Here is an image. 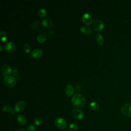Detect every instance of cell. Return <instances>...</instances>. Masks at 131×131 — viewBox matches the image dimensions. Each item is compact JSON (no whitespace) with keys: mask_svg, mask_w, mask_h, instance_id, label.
Masks as SVG:
<instances>
[{"mask_svg":"<svg viewBox=\"0 0 131 131\" xmlns=\"http://www.w3.org/2000/svg\"><path fill=\"white\" fill-rule=\"evenodd\" d=\"M12 72L13 73V74L15 75V76H16L18 75V71L17 70V68H15V67H14L13 68V70H12Z\"/></svg>","mask_w":131,"mask_h":131,"instance_id":"27","label":"cell"},{"mask_svg":"<svg viewBox=\"0 0 131 131\" xmlns=\"http://www.w3.org/2000/svg\"><path fill=\"white\" fill-rule=\"evenodd\" d=\"M80 30L82 33H83L86 34H90L92 31L90 27H88V26L81 27L80 28Z\"/></svg>","mask_w":131,"mask_h":131,"instance_id":"15","label":"cell"},{"mask_svg":"<svg viewBox=\"0 0 131 131\" xmlns=\"http://www.w3.org/2000/svg\"><path fill=\"white\" fill-rule=\"evenodd\" d=\"M39 26V22L37 20H35L32 22V24H31V28L33 29H35V28H37Z\"/></svg>","mask_w":131,"mask_h":131,"instance_id":"25","label":"cell"},{"mask_svg":"<svg viewBox=\"0 0 131 131\" xmlns=\"http://www.w3.org/2000/svg\"><path fill=\"white\" fill-rule=\"evenodd\" d=\"M69 128L73 131H77L78 130V125L74 123H71L69 125Z\"/></svg>","mask_w":131,"mask_h":131,"instance_id":"23","label":"cell"},{"mask_svg":"<svg viewBox=\"0 0 131 131\" xmlns=\"http://www.w3.org/2000/svg\"><path fill=\"white\" fill-rule=\"evenodd\" d=\"M82 21L87 25H90L92 23V18L89 13H84L82 16Z\"/></svg>","mask_w":131,"mask_h":131,"instance_id":"9","label":"cell"},{"mask_svg":"<svg viewBox=\"0 0 131 131\" xmlns=\"http://www.w3.org/2000/svg\"><path fill=\"white\" fill-rule=\"evenodd\" d=\"M46 40V37L45 35H44L43 34H40L37 37V41L38 42H39L40 43H44Z\"/></svg>","mask_w":131,"mask_h":131,"instance_id":"18","label":"cell"},{"mask_svg":"<svg viewBox=\"0 0 131 131\" xmlns=\"http://www.w3.org/2000/svg\"><path fill=\"white\" fill-rule=\"evenodd\" d=\"M16 119H17L19 123L22 125H25L27 123L26 118L23 115L18 114L16 116Z\"/></svg>","mask_w":131,"mask_h":131,"instance_id":"14","label":"cell"},{"mask_svg":"<svg viewBox=\"0 0 131 131\" xmlns=\"http://www.w3.org/2000/svg\"><path fill=\"white\" fill-rule=\"evenodd\" d=\"M121 111L124 116L127 117H131V103H126L121 107Z\"/></svg>","mask_w":131,"mask_h":131,"instance_id":"3","label":"cell"},{"mask_svg":"<svg viewBox=\"0 0 131 131\" xmlns=\"http://www.w3.org/2000/svg\"><path fill=\"white\" fill-rule=\"evenodd\" d=\"M25 107V103L24 101H20L16 103L14 110L16 112H21L23 111Z\"/></svg>","mask_w":131,"mask_h":131,"instance_id":"8","label":"cell"},{"mask_svg":"<svg viewBox=\"0 0 131 131\" xmlns=\"http://www.w3.org/2000/svg\"><path fill=\"white\" fill-rule=\"evenodd\" d=\"M96 41H97V43L99 45L101 46L103 44V37H102V36L101 35V34L99 33H98L96 34Z\"/></svg>","mask_w":131,"mask_h":131,"instance_id":"17","label":"cell"},{"mask_svg":"<svg viewBox=\"0 0 131 131\" xmlns=\"http://www.w3.org/2000/svg\"><path fill=\"white\" fill-rule=\"evenodd\" d=\"M0 48H1V49H0V51H2V50H3V47H2V45H0Z\"/></svg>","mask_w":131,"mask_h":131,"instance_id":"28","label":"cell"},{"mask_svg":"<svg viewBox=\"0 0 131 131\" xmlns=\"http://www.w3.org/2000/svg\"><path fill=\"white\" fill-rule=\"evenodd\" d=\"M5 49L7 52L9 53H13L15 51L16 47L13 42L9 41L5 44Z\"/></svg>","mask_w":131,"mask_h":131,"instance_id":"7","label":"cell"},{"mask_svg":"<svg viewBox=\"0 0 131 131\" xmlns=\"http://www.w3.org/2000/svg\"><path fill=\"white\" fill-rule=\"evenodd\" d=\"M23 131L21 130H16V131Z\"/></svg>","mask_w":131,"mask_h":131,"instance_id":"29","label":"cell"},{"mask_svg":"<svg viewBox=\"0 0 131 131\" xmlns=\"http://www.w3.org/2000/svg\"><path fill=\"white\" fill-rule=\"evenodd\" d=\"M71 101L73 105L78 108H83L86 103L85 97L80 94H75L72 98Z\"/></svg>","mask_w":131,"mask_h":131,"instance_id":"1","label":"cell"},{"mask_svg":"<svg viewBox=\"0 0 131 131\" xmlns=\"http://www.w3.org/2000/svg\"><path fill=\"white\" fill-rule=\"evenodd\" d=\"M43 54V51L40 49H35L31 52V56L34 58H38L40 57Z\"/></svg>","mask_w":131,"mask_h":131,"instance_id":"11","label":"cell"},{"mask_svg":"<svg viewBox=\"0 0 131 131\" xmlns=\"http://www.w3.org/2000/svg\"><path fill=\"white\" fill-rule=\"evenodd\" d=\"M30 46L28 44H25L23 46V49L24 51L27 53H29L30 51Z\"/></svg>","mask_w":131,"mask_h":131,"instance_id":"24","label":"cell"},{"mask_svg":"<svg viewBox=\"0 0 131 131\" xmlns=\"http://www.w3.org/2000/svg\"><path fill=\"white\" fill-rule=\"evenodd\" d=\"M55 126L60 130H64L67 127V122L65 120L62 118H57L54 121Z\"/></svg>","mask_w":131,"mask_h":131,"instance_id":"4","label":"cell"},{"mask_svg":"<svg viewBox=\"0 0 131 131\" xmlns=\"http://www.w3.org/2000/svg\"><path fill=\"white\" fill-rule=\"evenodd\" d=\"M99 106L98 103L95 101H92L90 104V108L93 111H97L99 109Z\"/></svg>","mask_w":131,"mask_h":131,"instance_id":"16","label":"cell"},{"mask_svg":"<svg viewBox=\"0 0 131 131\" xmlns=\"http://www.w3.org/2000/svg\"><path fill=\"white\" fill-rule=\"evenodd\" d=\"M38 14H39L40 17H42V18L45 17L47 14L46 10L44 8H40L39 10V11H38Z\"/></svg>","mask_w":131,"mask_h":131,"instance_id":"20","label":"cell"},{"mask_svg":"<svg viewBox=\"0 0 131 131\" xmlns=\"http://www.w3.org/2000/svg\"><path fill=\"white\" fill-rule=\"evenodd\" d=\"M65 92L67 96H71L74 93V88L73 86L70 84L67 85L65 87Z\"/></svg>","mask_w":131,"mask_h":131,"instance_id":"12","label":"cell"},{"mask_svg":"<svg viewBox=\"0 0 131 131\" xmlns=\"http://www.w3.org/2000/svg\"><path fill=\"white\" fill-rule=\"evenodd\" d=\"M0 37H1V40L2 42H5L7 40L8 36L6 33L4 31H1L0 33Z\"/></svg>","mask_w":131,"mask_h":131,"instance_id":"19","label":"cell"},{"mask_svg":"<svg viewBox=\"0 0 131 131\" xmlns=\"http://www.w3.org/2000/svg\"><path fill=\"white\" fill-rule=\"evenodd\" d=\"M43 121L44 120L42 117H37L35 119L34 124L37 125V126H39V125H40L41 124L43 123Z\"/></svg>","mask_w":131,"mask_h":131,"instance_id":"21","label":"cell"},{"mask_svg":"<svg viewBox=\"0 0 131 131\" xmlns=\"http://www.w3.org/2000/svg\"><path fill=\"white\" fill-rule=\"evenodd\" d=\"M2 109L3 111L6 112H8L12 111V108L9 105H4L2 107Z\"/></svg>","mask_w":131,"mask_h":131,"instance_id":"22","label":"cell"},{"mask_svg":"<svg viewBox=\"0 0 131 131\" xmlns=\"http://www.w3.org/2000/svg\"><path fill=\"white\" fill-rule=\"evenodd\" d=\"M4 84L9 88L13 87L16 84V79L13 76H6L3 79Z\"/></svg>","mask_w":131,"mask_h":131,"instance_id":"2","label":"cell"},{"mask_svg":"<svg viewBox=\"0 0 131 131\" xmlns=\"http://www.w3.org/2000/svg\"><path fill=\"white\" fill-rule=\"evenodd\" d=\"M2 75L3 76H8V75L11 74L12 72V70L7 65H3L2 66Z\"/></svg>","mask_w":131,"mask_h":131,"instance_id":"10","label":"cell"},{"mask_svg":"<svg viewBox=\"0 0 131 131\" xmlns=\"http://www.w3.org/2000/svg\"></svg>","mask_w":131,"mask_h":131,"instance_id":"31","label":"cell"},{"mask_svg":"<svg viewBox=\"0 0 131 131\" xmlns=\"http://www.w3.org/2000/svg\"><path fill=\"white\" fill-rule=\"evenodd\" d=\"M92 27L95 31H99L104 28L105 24L101 20H96L93 23Z\"/></svg>","mask_w":131,"mask_h":131,"instance_id":"5","label":"cell"},{"mask_svg":"<svg viewBox=\"0 0 131 131\" xmlns=\"http://www.w3.org/2000/svg\"><path fill=\"white\" fill-rule=\"evenodd\" d=\"M42 25L44 27H46L47 28H50L53 26V23L51 20L46 18L44 19L42 22Z\"/></svg>","mask_w":131,"mask_h":131,"instance_id":"13","label":"cell"},{"mask_svg":"<svg viewBox=\"0 0 131 131\" xmlns=\"http://www.w3.org/2000/svg\"><path fill=\"white\" fill-rule=\"evenodd\" d=\"M72 114L73 116L76 119L81 120L84 118V112L79 109H74L72 110Z\"/></svg>","mask_w":131,"mask_h":131,"instance_id":"6","label":"cell"},{"mask_svg":"<svg viewBox=\"0 0 131 131\" xmlns=\"http://www.w3.org/2000/svg\"><path fill=\"white\" fill-rule=\"evenodd\" d=\"M35 127L33 124H30L28 125V126L27 127L26 129V131H35Z\"/></svg>","mask_w":131,"mask_h":131,"instance_id":"26","label":"cell"},{"mask_svg":"<svg viewBox=\"0 0 131 131\" xmlns=\"http://www.w3.org/2000/svg\"><path fill=\"white\" fill-rule=\"evenodd\" d=\"M66 131H69V130H66Z\"/></svg>","mask_w":131,"mask_h":131,"instance_id":"30","label":"cell"}]
</instances>
